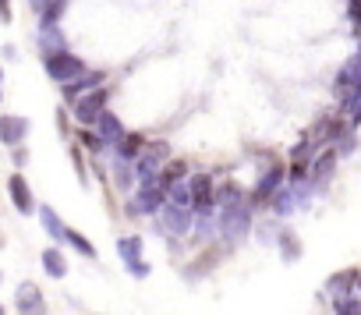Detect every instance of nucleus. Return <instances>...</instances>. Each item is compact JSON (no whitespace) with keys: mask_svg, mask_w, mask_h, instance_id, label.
Instances as JSON below:
<instances>
[{"mask_svg":"<svg viewBox=\"0 0 361 315\" xmlns=\"http://www.w3.org/2000/svg\"><path fill=\"white\" fill-rule=\"evenodd\" d=\"M252 234V202H238V206H224L216 213V237H224L227 245H238Z\"/></svg>","mask_w":361,"mask_h":315,"instance_id":"f257e3e1","label":"nucleus"},{"mask_svg":"<svg viewBox=\"0 0 361 315\" xmlns=\"http://www.w3.org/2000/svg\"><path fill=\"white\" fill-rule=\"evenodd\" d=\"M283 188H287V163H283V160H269V163L262 167L259 181H255V185H252V192H248L252 209H255V206H269Z\"/></svg>","mask_w":361,"mask_h":315,"instance_id":"f03ea898","label":"nucleus"},{"mask_svg":"<svg viewBox=\"0 0 361 315\" xmlns=\"http://www.w3.org/2000/svg\"><path fill=\"white\" fill-rule=\"evenodd\" d=\"M173 160V156H170V145L166 142H149L145 145V152L138 156V160H135V178H138V188L142 185H156L159 181V174H163V167Z\"/></svg>","mask_w":361,"mask_h":315,"instance_id":"7ed1b4c3","label":"nucleus"},{"mask_svg":"<svg viewBox=\"0 0 361 315\" xmlns=\"http://www.w3.org/2000/svg\"><path fill=\"white\" fill-rule=\"evenodd\" d=\"M43 64H47V75H50L57 85H71L75 78H82V75L89 71L85 61L75 57L71 50H64V54H50V57H43Z\"/></svg>","mask_w":361,"mask_h":315,"instance_id":"20e7f679","label":"nucleus"},{"mask_svg":"<svg viewBox=\"0 0 361 315\" xmlns=\"http://www.w3.org/2000/svg\"><path fill=\"white\" fill-rule=\"evenodd\" d=\"M188 192H192V213L195 216H216V181L209 174H192Z\"/></svg>","mask_w":361,"mask_h":315,"instance_id":"39448f33","label":"nucleus"},{"mask_svg":"<svg viewBox=\"0 0 361 315\" xmlns=\"http://www.w3.org/2000/svg\"><path fill=\"white\" fill-rule=\"evenodd\" d=\"M106 103H110V89L103 85V89H96V92L82 96V99L71 106V117H75L82 128H96V121L106 113Z\"/></svg>","mask_w":361,"mask_h":315,"instance_id":"423d86ee","label":"nucleus"},{"mask_svg":"<svg viewBox=\"0 0 361 315\" xmlns=\"http://www.w3.org/2000/svg\"><path fill=\"white\" fill-rule=\"evenodd\" d=\"M163 206H166V192L159 185H142L128 202V216H156L163 213Z\"/></svg>","mask_w":361,"mask_h":315,"instance_id":"0eeeda50","label":"nucleus"},{"mask_svg":"<svg viewBox=\"0 0 361 315\" xmlns=\"http://www.w3.org/2000/svg\"><path fill=\"white\" fill-rule=\"evenodd\" d=\"M159 227H166V234H173V237H188L192 227H195L192 206H173V202H166L163 213H159Z\"/></svg>","mask_w":361,"mask_h":315,"instance_id":"6e6552de","label":"nucleus"},{"mask_svg":"<svg viewBox=\"0 0 361 315\" xmlns=\"http://www.w3.org/2000/svg\"><path fill=\"white\" fill-rule=\"evenodd\" d=\"M103 85H106V71H99V68H96V71H85L82 78H75L71 85H61V92H64V103H71V106H75L82 96H89V92L103 89Z\"/></svg>","mask_w":361,"mask_h":315,"instance_id":"1a4fd4ad","label":"nucleus"},{"mask_svg":"<svg viewBox=\"0 0 361 315\" xmlns=\"http://www.w3.org/2000/svg\"><path fill=\"white\" fill-rule=\"evenodd\" d=\"M357 273L361 269H340V273H333L329 280H326V294H329V301H343V297H354L357 294Z\"/></svg>","mask_w":361,"mask_h":315,"instance_id":"9d476101","label":"nucleus"},{"mask_svg":"<svg viewBox=\"0 0 361 315\" xmlns=\"http://www.w3.org/2000/svg\"><path fill=\"white\" fill-rule=\"evenodd\" d=\"M333 171H336V149H333V145H326V152H319V160L312 163V174H308L312 188H315V192H326V188H329Z\"/></svg>","mask_w":361,"mask_h":315,"instance_id":"9b49d317","label":"nucleus"},{"mask_svg":"<svg viewBox=\"0 0 361 315\" xmlns=\"http://www.w3.org/2000/svg\"><path fill=\"white\" fill-rule=\"evenodd\" d=\"M8 195H11V202H15V209L18 213H39V206H36V199H32V188H29V181L22 178V174H11L8 178Z\"/></svg>","mask_w":361,"mask_h":315,"instance_id":"f8f14e48","label":"nucleus"},{"mask_svg":"<svg viewBox=\"0 0 361 315\" xmlns=\"http://www.w3.org/2000/svg\"><path fill=\"white\" fill-rule=\"evenodd\" d=\"M25 135H29V121H25V117H15V113L0 117V142H4V145L18 149Z\"/></svg>","mask_w":361,"mask_h":315,"instance_id":"ddd939ff","label":"nucleus"},{"mask_svg":"<svg viewBox=\"0 0 361 315\" xmlns=\"http://www.w3.org/2000/svg\"><path fill=\"white\" fill-rule=\"evenodd\" d=\"M96 135H99V138H103V142H106L110 149H117V145L124 142L128 128L121 124V117H117V113H110V110H106V113H103V117L96 121Z\"/></svg>","mask_w":361,"mask_h":315,"instance_id":"4468645a","label":"nucleus"},{"mask_svg":"<svg viewBox=\"0 0 361 315\" xmlns=\"http://www.w3.org/2000/svg\"><path fill=\"white\" fill-rule=\"evenodd\" d=\"M15 304H18V311L22 315H43V290L36 287V283H22L18 287V294H15Z\"/></svg>","mask_w":361,"mask_h":315,"instance_id":"2eb2a0df","label":"nucleus"},{"mask_svg":"<svg viewBox=\"0 0 361 315\" xmlns=\"http://www.w3.org/2000/svg\"><path fill=\"white\" fill-rule=\"evenodd\" d=\"M145 145H149V138H145L142 131H128V135H124V142H121L114 152H117V160H124V163H135L138 156L145 152Z\"/></svg>","mask_w":361,"mask_h":315,"instance_id":"dca6fc26","label":"nucleus"},{"mask_svg":"<svg viewBox=\"0 0 361 315\" xmlns=\"http://www.w3.org/2000/svg\"><path fill=\"white\" fill-rule=\"evenodd\" d=\"M276 245H280V259L283 262H298L301 259V241H298V234L290 227H280L276 230Z\"/></svg>","mask_w":361,"mask_h":315,"instance_id":"f3484780","label":"nucleus"},{"mask_svg":"<svg viewBox=\"0 0 361 315\" xmlns=\"http://www.w3.org/2000/svg\"><path fill=\"white\" fill-rule=\"evenodd\" d=\"M39 220H43V230H47L57 245H61V241H68V227H64V220H61L50 206H39Z\"/></svg>","mask_w":361,"mask_h":315,"instance_id":"a211bd4d","label":"nucleus"},{"mask_svg":"<svg viewBox=\"0 0 361 315\" xmlns=\"http://www.w3.org/2000/svg\"><path fill=\"white\" fill-rule=\"evenodd\" d=\"M135 185H138L135 163H124V160H117V156H114V188H117V192H131Z\"/></svg>","mask_w":361,"mask_h":315,"instance_id":"6ab92c4d","label":"nucleus"},{"mask_svg":"<svg viewBox=\"0 0 361 315\" xmlns=\"http://www.w3.org/2000/svg\"><path fill=\"white\" fill-rule=\"evenodd\" d=\"M245 199H248V195H245L241 185H234V181L216 185V213H220L224 206H238V202H245Z\"/></svg>","mask_w":361,"mask_h":315,"instance_id":"aec40b11","label":"nucleus"},{"mask_svg":"<svg viewBox=\"0 0 361 315\" xmlns=\"http://www.w3.org/2000/svg\"><path fill=\"white\" fill-rule=\"evenodd\" d=\"M294 209H301V202H298V195H294V188L287 185V188H283V192H280V195H276V199L269 202V213H273V216L280 220V216H290Z\"/></svg>","mask_w":361,"mask_h":315,"instance_id":"412c9836","label":"nucleus"},{"mask_svg":"<svg viewBox=\"0 0 361 315\" xmlns=\"http://www.w3.org/2000/svg\"><path fill=\"white\" fill-rule=\"evenodd\" d=\"M43 269H47V276L64 280V276H68V259H64V252H61V248H47V252H43Z\"/></svg>","mask_w":361,"mask_h":315,"instance_id":"4be33fe9","label":"nucleus"},{"mask_svg":"<svg viewBox=\"0 0 361 315\" xmlns=\"http://www.w3.org/2000/svg\"><path fill=\"white\" fill-rule=\"evenodd\" d=\"M142 248H145V241H142L138 234L117 237V255L124 259V266H128V262H138V259H142Z\"/></svg>","mask_w":361,"mask_h":315,"instance_id":"5701e85b","label":"nucleus"},{"mask_svg":"<svg viewBox=\"0 0 361 315\" xmlns=\"http://www.w3.org/2000/svg\"><path fill=\"white\" fill-rule=\"evenodd\" d=\"M43 32V39H39V47H43V57H50V54H64L68 47H64V36H61V29H39Z\"/></svg>","mask_w":361,"mask_h":315,"instance_id":"b1692460","label":"nucleus"},{"mask_svg":"<svg viewBox=\"0 0 361 315\" xmlns=\"http://www.w3.org/2000/svg\"><path fill=\"white\" fill-rule=\"evenodd\" d=\"M78 145H85V149H89V156H103V152L110 149V145H106L92 128H78Z\"/></svg>","mask_w":361,"mask_h":315,"instance_id":"393cba45","label":"nucleus"},{"mask_svg":"<svg viewBox=\"0 0 361 315\" xmlns=\"http://www.w3.org/2000/svg\"><path fill=\"white\" fill-rule=\"evenodd\" d=\"M68 245L78 252V255H85V259H99V252H96V245L85 237V234H78V230H71L68 227Z\"/></svg>","mask_w":361,"mask_h":315,"instance_id":"a878e982","label":"nucleus"},{"mask_svg":"<svg viewBox=\"0 0 361 315\" xmlns=\"http://www.w3.org/2000/svg\"><path fill=\"white\" fill-rule=\"evenodd\" d=\"M64 8H68V0H54V4L39 15V29H57V22H61Z\"/></svg>","mask_w":361,"mask_h":315,"instance_id":"bb28decb","label":"nucleus"},{"mask_svg":"<svg viewBox=\"0 0 361 315\" xmlns=\"http://www.w3.org/2000/svg\"><path fill=\"white\" fill-rule=\"evenodd\" d=\"M333 315H361V297H343V301H333Z\"/></svg>","mask_w":361,"mask_h":315,"instance_id":"cd10ccee","label":"nucleus"},{"mask_svg":"<svg viewBox=\"0 0 361 315\" xmlns=\"http://www.w3.org/2000/svg\"><path fill=\"white\" fill-rule=\"evenodd\" d=\"M166 202H173V206H192V192H188V181L173 185V188H170V195H166Z\"/></svg>","mask_w":361,"mask_h":315,"instance_id":"c85d7f7f","label":"nucleus"},{"mask_svg":"<svg viewBox=\"0 0 361 315\" xmlns=\"http://www.w3.org/2000/svg\"><path fill=\"white\" fill-rule=\"evenodd\" d=\"M347 22H350V29L361 39V0H347Z\"/></svg>","mask_w":361,"mask_h":315,"instance_id":"c756f323","label":"nucleus"},{"mask_svg":"<svg viewBox=\"0 0 361 315\" xmlns=\"http://www.w3.org/2000/svg\"><path fill=\"white\" fill-rule=\"evenodd\" d=\"M124 269H128V276H135V280H145V276L152 273V266H149L145 259H138V262H128Z\"/></svg>","mask_w":361,"mask_h":315,"instance_id":"7c9ffc66","label":"nucleus"},{"mask_svg":"<svg viewBox=\"0 0 361 315\" xmlns=\"http://www.w3.org/2000/svg\"><path fill=\"white\" fill-rule=\"evenodd\" d=\"M354 145H357V138H354V131H350V135H343L333 149H336V156H350V152H354Z\"/></svg>","mask_w":361,"mask_h":315,"instance_id":"2f4dec72","label":"nucleus"},{"mask_svg":"<svg viewBox=\"0 0 361 315\" xmlns=\"http://www.w3.org/2000/svg\"><path fill=\"white\" fill-rule=\"evenodd\" d=\"M71 163H75L78 178L85 181V178H89V171H85V160H82V145H75V149H71Z\"/></svg>","mask_w":361,"mask_h":315,"instance_id":"473e14b6","label":"nucleus"},{"mask_svg":"<svg viewBox=\"0 0 361 315\" xmlns=\"http://www.w3.org/2000/svg\"><path fill=\"white\" fill-rule=\"evenodd\" d=\"M0 22H11V0H0Z\"/></svg>","mask_w":361,"mask_h":315,"instance_id":"72a5a7b5","label":"nucleus"},{"mask_svg":"<svg viewBox=\"0 0 361 315\" xmlns=\"http://www.w3.org/2000/svg\"><path fill=\"white\" fill-rule=\"evenodd\" d=\"M25 160H29V152L18 145V149H15V163H18V167H25Z\"/></svg>","mask_w":361,"mask_h":315,"instance_id":"f704fd0d","label":"nucleus"},{"mask_svg":"<svg viewBox=\"0 0 361 315\" xmlns=\"http://www.w3.org/2000/svg\"><path fill=\"white\" fill-rule=\"evenodd\" d=\"M50 4H54V0H32V8H36V11H39V15H43V11H47V8H50Z\"/></svg>","mask_w":361,"mask_h":315,"instance_id":"c9c22d12","label":"nucleus"},{"mask_svg":"<svg viewBox=\"0 0 361 315\" xmlns=\"http://www.w3.org/2000/svg\"><path fill=\"white\" fill-rule=\"evenodd\" d=\"M350 96H354V99L361 103V75H357V82H354V89H350Z\"/></svg>","mask_w":361,"mask_h":315,"instance_id":"e433bc0d","label":"nucleus"},{"mask_svg":"<svg viewBox=\"0 0 361 315\" xmlns=\"http://www.w3.org/2000/svg\"><path fill=\"white\" fill-rule=\"evenodd\" d=\"M357 294H361V273H357Z\"/></svg>","mask_w":361,"mask_h":315,"instance_id":"4c0bfd02","label":"nucleus"},{"mask_svg":"<svg viewBox=\"0 0 361 315\" xmlns=\"http://www.w3.org/2000/svg\"><path fill=\"white\" fill-rule=\"evenodd\" d=\"M0 315H8V308H4V304H0Z\"/></svg>","mask_w":361,"mask_h":315,"instance_id":"58836bf2","label":"nucleus"},{"mask_svg":"<svg viewBox=\"0 0 361 315\" xmlns=\"http://www.w3.org/2000/svg\"><path fill=\"white\" fill-rule=\"evenodd\" d=\"M0 82H4V71H0Z\"/></svg>","mask_w":361,"mask_h":315,"instance_id":"ea45409f","label":"nucleus"},{"mask_svg":"<svg viewBox=\"0 0 361 315\" xmlns=\"http://www.w3.org/2000/svg\"><path fill=\"white\" fill-rule=\"evenodd\" d=\"M0 99H4V92H0Z\"/></svg>","mask_w":361,"mask_h":315,"instance_id":"a19ab883","label":"nucleus"},{"mask_svg":"<svg viewBox=\"0 0 361 315\" xmlns=\"http://www.w3.org/2000/svg\"><path fill=\"white\" fill-rule=\"evenodd\" d=\"M0 280H4V276H0Z\"/></svg>","mask_w":361,"mask_h":315,"instance_id":"79ce46f5","label":"nucleus"}]
</instances>
